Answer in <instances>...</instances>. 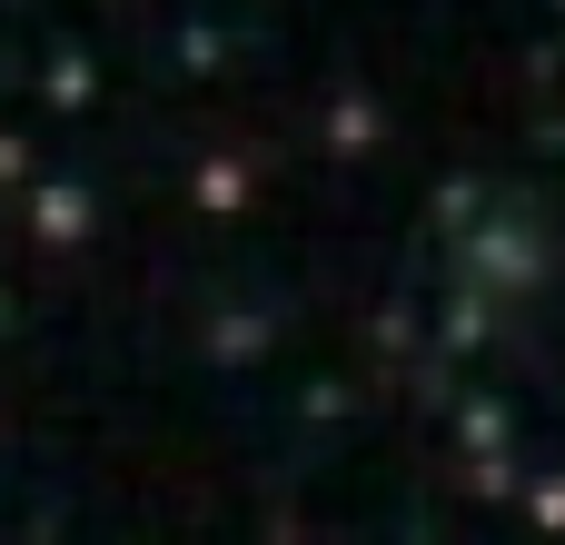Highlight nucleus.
I'll return each mask as SVG.
<instances>
[]
</instances>
